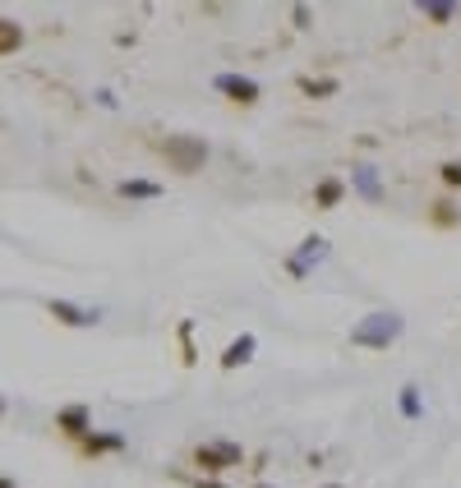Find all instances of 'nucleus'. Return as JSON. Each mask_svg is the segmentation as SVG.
<instances>
[{"instance_id":"nucleus-10","label":"nucleus","mask_w":461,"mask_h":488,"mask_svg":"<svg viewBox=\"0 0 461 488\" xmlns=\"http://www.w3.org/2000/svg\"><path fill=\"white\" fill-rule=\"evenodd\" d=\"M254 350H259V337H254V332H245V337H235V341L222 350V360H217V364H222V369L231 373V369H240V364H250V360H254Z\"/></svg>"},{"instance_id":"nucleus-19","label":"nucleus","mask_w":461,"mask_h":488,"mask_svg":"<svg viewBox=\"0 0 461 488\" xmlns=\"http://www.w3.org/2000/svg\"><path fill=\"white\" fill-rule=\"evenodd\" d=\"M439 180H443V189H461V161H443Z\"/></svg>"},{"instance_id":"nucleus-6","label":"nucleus","mask_w":461,"mask_h":488,"mask_svg":"<svg viewBox=\"0 0 461 488\" xmlns=\"http://www.w3.org/2000/svg\"><path fill=\"white\" fill-rule=\"evenodd\" d=\"M56 433H65L70 443H78L84 433H93V411L84 401H74V405H61L56 411Z\"/></svg>"},{"instance_id":"nucleus-2","label":"nucleus","mask_w":461,"mask_h":488,"mask_svg":"<svg viewBox=\"0 0 461 488\" xmlns=\"http://www.w3.org/2000/svg\"><path fill=\"white\" fill-rule=\"evenodd\" d=\"M189 466H194L203 479H217L235 466H245V447L240 443H226V438H212V443H199L189 447Z\"/></svg>"},{"instance_id":"nucleus-7","label":"nucleus","mask_w":461,"mask_h":488,"mask_svg":"<svg viewBox=\"0 0 461 488\" xmlns=\"http://www.w3.org/2000/svg\"><path fill=\"white\" fill-rule=\"evenodd\" d=\"M323 258H328V240H323V235H309V240H300V249L286 258V272L300 281V277H309V263H323Z\"/></svg>"},{"instance_id":"nucleus-16","label":"nucleus","mask_w":461,"mask_h":488,"mask_svg":"<svg viewBox=\"0 0 461 488\" xmlns=\"http://www.w3.org/2000/svg\"><path fill=\"white\" fill-rule=\"evenodd\" d=\"M420 14H424L429 23H439V28H443V23H452V19H457V5H448V0H424Z\"/></svg>"},{"instance_id":"nucleus-22","label":"nucleus","mask_w":461,"mask_h":488,"mask_svg":"<svg viewBox=\"0 0 461 488\" xmlns=\"http://www.w3.org/2000/svg\"><path fill=\"white\" fill-rule=\"evenodd\" d=\"M0 488H14V479H10V475H0Z\"/></svg>"},{"instance_id":"nucleus-13","label":"nucleus","mask_w":461,"mask_h":488,"mask_svg":"<svg viewBox=\"0 0 461 488\" xmlns=\"http://www.w3.org/2000/svg\"><path fill=\"white\" fill-rule=\"evenodd\" d=\"M295 88H300L309 102H328V97H337L342 93V84H337V78H295Z\"/></svg>"},{"instance_id":"nucleus-11","label":"nucleus","mask_w":461,"mask_h":488,"mask_svg":"<svg viewBox=\"0 0 461 488\" xmlns=\"http://www.w3.org/2000/svg\"><path fill=\"white\" fill-rule=\"evenodd\" d=\"M350 184L360 189L365 203H383V184H378V171L374 167H356V171H350Z\"/></svg>"},{"instance_id":"nucleus-1","label":"nucleus","mask_w":461,"mask_h":488,"mask_svg":"<svg viewBox=\"0 0 461 488\" xmlns=\"http://www.w3.org/2000/svg\"><path fill=\"white\" fill-rule=\"evenodd\" d=\"M406 332V318L392 313V309H378V313H365L356 328H350V346L360 350H388L392 341H401Z\"/></svg>"},{"instance_id":"nucleus-5","label":"nucleus","mask_w":461,"mask_h":488,"mask_svg":"<svg viewBox=\"0 0 461 488\" xmlns=\"http://www.w3.org/2000/svg\"><path fill=\"white\" fill-rule=\"evenodd\" d=\"M74 451L84 460H97V456H120L125 451V433H111V428H93L74 443Z\"/></svg>"},{"instance_id":"nucleus-9","label":"nucleus","mask_w":461,"mask_h":488,"mask_svg":"<svg viewBox=\"0 0 461 488\" xmlns=\"http://www.w3.org/2000/svg\"><path fill=\"white\" fill-rule=\"evenodd\" d=\"M342 199H346V180L342 175H323L314 184V212H333Z\"/></svg>"},{"instance_id":"nucleus-12","label":"nucleus","mask_w":461,"mask_h":488,"mask_svg":"<svg viewBox=\"0 0 461 488\" xmlns=\"http://www.w3.org/2000/svg\"><path fill=\"white\" fill-rule=\"evenodd\" d=\"M116 194L120 199H134V203H152V199H161V184L157 180H120Z\"/></svg>"},{"instance_id":"nucleus-18","label":"nucleus","mask_w":461,"mask_h":488,"mask_svg":"<svg viewBox=\"0 0 461 488\" xmlns=\"http://www.w3.org/2000/svg\"><path fill=\"white\" fill-rule=\"evenodd\" d=\"M176 337H180V360H185V364H194V360H199V355H194V322H189V318H180Z\"/></svg>"},{"instance_id":"nucleus-23","label":"nucleus","mask_w":461,"mask_h":488,"mask_svg":"<svg viewBox=\"0 0 461 488\" xmlns=\"http://www.w3.org/2000/svg\"><path fill=\"white\" fill-rule=\"evenodd\" d=\"M250 488H273V484H250Z\"/></svg>"},{"instance_id":"nucleus-3","label":"nucleus","mask_w":461,"mask_h":488,"mask_svg":"<svg viewBox=\"0 0 461 488\" xmlns=\"http://www.w3.org/2000/svg\"><path fill=\"white\" fill-rule=\"evenodd\" d=\"M157 152L167 157V167L180 171V175H199L203 161H208V143L194 139V134H167V139L157 143Z\"/></svg>"},{"instance_id":"nucleus-4","label":"nucleus","mask_w":461,"mask_h":488,"mask_svg":"<svg viewBox=\"0 0 461 488\" xmlns=\"http://www.w3.org/2000/svg\"><path fill=\"white\" fill-rule=\"evenodd\" d=\"M212 88L222 93L226 102H235V106H259V97H263V88L254 84L250 74H217Z\"/></svg>"},{"instance_id":"nucleus-8","label":"nucleus","mask_w":461,"mask_h":488,"mask_svg":"<svg viewBox=\"0 0 461 488\" xmlns=\"http://www.w3.org/2000/svg\"><path fill=\"white\" fill-rule=\"evenodd\" d=\"M46 313L61 322V328H97L102 313L88 305H70V300H46Z\"/></svg>"},{"instance_id":"nucleus-20","label":"nucleus","mask_w":461,"mask_h":488,"mask_svg":"<svg viewBox=\"0 0 461 488\" xmlns=\"http://www.w3.org/2000/svg\"><path fill=\"white\" fill-rule=\"evenodd\" d=\"M189 488H226L222 479H203V475H194V479H189Z\"/></svg>"},{"instance_id":"nucleus-15","label":"nucleus","mask_w":461,"mask_h":488,"mask_svg":"<svg viewBox=\"0 0 461 488\" xmlns=\"http://www.w3.org/2000/svg\"><path fill=\"white\" fill-rule=\"evenodd\" d=\"M429 226H439V231L461 226V207H457V203H448V199H439V203L429 207Z\"/></svg>"},{"instance_id":"nucleus-17","label":"nucleus","mask_w":461,"mask_h":488,"mask_svg":"<svg viewBox=\"0 0 461 488\" xmlns=\"http://www.w3.org/2000/svg\"><path fill=\"white\" fill-rule=\"evenodd\" d=\"M397 405H401V415H406V419H420V415H424V405H420V387H411V383L401 387Z\"/></svg>"},{"instance_id":"nucleus-24","label":"nucleus","mask_w":461,"mask_h":488,"mask_svg":"<svg viewBox=\"0 0 461 488\" xmlns=\"http://www.w3.org/2000/svg\"><path fill=\"white\" fill-rule=\"evenodd\" d=\"M323 488H342V484H323Z\"/></svg>"},{"instance_id":"nucleus-21","label":"nucleus","mask_w":461,"mask_h":488,"mask_svg":"<svg viewBox=\"0 0 461 488\" xmlns=\"http://www.w3.org/2000/svg\"><path fill=\"white\" fill-rule=\"evenodd\" d=\"M291 19H295V28H309V10H305V5H295Z\"/></svg>"},{"instance_id":"nucleus-14","label":"nucleus","mask_w":461,"mask_h":488,"mask_svg":"<svg viewBox=\"0 0 461 488\" xmlns=\"http://www.w3.org/2000/svg\"><path fill=\"white\" fill-rule=\"evenodd\" d=\"M19 46H23V28L14 19H0V61L19 56Z\"/></svg>"}]
</instances>
